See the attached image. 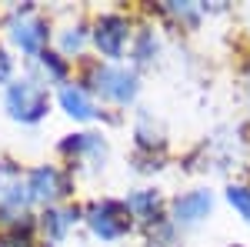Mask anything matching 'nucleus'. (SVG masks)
<instances>
[{
    "label": "nucleus",
    "instance_id": "obj_5",
    "mask_svg": "<svg viewBox=\"0 0 250 247\" xmlns=\"http://www.w3.org/2000/svg\"><path fill=\"white\" fill-rule=\"evenodd\" d=\"M210 190H190V194H184V197H177V204H173V221L177 224H197V221H204L207 214H210Z\"/></svg>",
    "mask_w": 250,
    "mask_h": 247
},
{
    "label": "nucleus",
    "instance_id": "obj_6",
    "mask_svg": "<svg viewBox=\"0 0 250 247\" xmlns=\"http://www.w3.org/2000/svg\"><path fill=\"white\" fill-rule=\"evenodd\" d=\"M14 40L20 44V50H27V54H37L40 44L47 40V27H43V20H37L30 10L23 14V17L14 20Z\"/></svg>",
    "mask_w": 250,
    "mask_h": 247
},
{
    "label": "nucleus",
    "instance_id": "obj_2",
    "mask_svg": "<svg viewBox=\"0 0 250 247\" xmlns=\"http://www.w3.org/2000/svg\"><path fill=\"white\" fill-rule=\"evenodd\" d=\"M90 227L94 234H100L104 241H114L120 234H127L130 227V210L127 204H117V201H104L90 210Z\"/></svg>",
    "mask_w": 250,
    "mask_h": 247
},
{
    "label": "nucleus",
    "instance_id": "obj_7",
    "mask_svg": "<svg viewBox=\"0 0 250 247\" xmlns=\"http://www.w3.org/2000/svg\"><path fill=\"white\" fill-rule=\"evenodd\" d=\"M27 190H30V197L50 201V197L63 194V184H60V174L54 167H37V171L30 174V180H27Z\"/></svg>",
    "mask_w": 250,
    "mask_h": 247
},
{
    "label": "nucleus",
    "instance_id": "obj_3",
    "mask_svg": "<svg viewBox=\"0 0 250 247\" xmlns=\"http://www.w3.org/2000/svg\"><path fill=\"white\" fill-rule=\"evenodd\" d=\"M97 90L104 97H110V100H117V104H127L137 94V80L134 74H127L120 67H104V70H97Z\"/></svg>",
    "mask_w": 250,
    "mask_h": 247
},
{
    "label": "nucleus",
    "instance_id": "obj_1",
    "mask_svg": "<svg viewBox=\"0 0 250 247\" xmlns=\"http://www.w3.org/2000/svg\"><path fill=\"white\" fill-rule=\"evenodd\" d=\"M7 107L17 120H40L47 114V90L37 80H20L7 94Z\"/></svg>",
    "mask_w": 250,
    "mask_h": 247
},
{
    "label": "nucleus",
    "instance_id": "obj_12",
    "mask_svg": "<svg viewBox=\"0 0 250 247\" xmlns=\"http://www.w3.org/2000/svg\"><path fill=\"white\" fill-rule=\"evenodd\" d=\"M43 57V70H50L54 77H63V64L57 60V54H40Z\"/></svg>",
    "mask_w": 250,
    "mask_h": 247
},
{
    "label": "nucleus",
    "instance_id": "obj_11",
    "mask_svg": "<svg viewBox=\"0 0 250 247\" xmlns=\"http://www.w3.org/2000/svg\"><path fill=\"white\" fill-rule=\"evenodd\" d=\"M74 221V210H67V214H60V210H50L47 217H43V227H50V237H63V230L67 224Z\"/></svg>",
    "mask_w": 250,
    "mask_h": 247
},
{
    "label": "nucleus",
    "instance_id": "obj_14",
    "mask_svg": "<svg viewBox=\"0 0 250 247\" xmlns=\"http://www.w3.org/2000/svg\"><path fill=\"white\" fill-rule=\"evenodd\" d=\"M7 77H10V57L0 50V80H7Z\"/></svg>",
    "mask_w": 250,
    "mask_h": 247
},
{
    "label": "nucleus",
    "instance_id": "obj_9",
    "mask_svg": "<svg viewBox=\"0 0 250 247\" xmlns=\"http://www.w3.org/2000/svg\"><path fill=\"white\" fill-rule=\"evenodd\" d=\"M127 210L134 217H144V221H157V210H160V201H157L154 190H137L134 197L127 201Z\"/></svg>",
    "mask_w": 250,
    "mask_h": 247
},
{
    "label": "nucleus",
    "instance_id": "obj_15",
    "mask_svg": "<svg viewBox=\"0 0 250 247\" xmlns=\"http://www.w3.org/2000/svg\"><path fill=\"white\" fill-rule=\"evenodd\" d=\"M0 247H30L23 237H7V241H0Z\"/></svg>",
    "mask_w": 250,
    "mask_h": 247
},
{
    "label": "nucleus",
    "instance_id": "obj_4",
    "mask_svg": "<svg viewBox=\"0 0 250 247\" xmlns=\"http://www.w3.org/2000/svg\"><path fill=\"white\" fill-rule=\"evenodd\" d=\"M127 34H130V30H127V20L110 14V17H100L94 40L107 57H120V54H124V44H127Z\"/></svg>",
    "mask_w": 250,
    "mask_h": 247
},
{
    "label": "nucleus",
    "instance_id": "obj_13",
    "mask_svg": "<svg viewBox=\"0 0 250 247\" xmlns=\"http://www.w3.org/2000/svg\"><path fill=\"white\" fill-rule=\"evenodd\" d=\"M80 44H83V34H80V30H74V34L63 37V47H67V50H77Z\"/></svg>",
    "mask_w": 250,
    "mask_h": 247
},
{
    "label": "nucleus",
    "instance_id": "obj_10",
    "mask_svg": "<svg viewBox=\"0 0 250 247\" xmlns=\"http://www.w3.org/2000/svg\"><path fill=\"white\" fill-rule=\"evenodd\" d=\"M227 201L244 221H250V187H227Z\"/></svg>",
    "mask_w": 250,
    "mask_h": 247
},
{
    "label": "nucleus",
    "instance_id": "obj_8",
    "mask_svg": "<svg viewBox=\"0 0 250 247\" xmlns=\"http://www.w3.org/2000/svg\"><path fill=\"white\" fill-rule=\"evenodd\" d=\"M60 104L67 107L70 117H80V120L94 117V104L87 100V94H83L80 87H63V90H60Z\"/></svg>",
    "mask_w": 250,
    "mask_h": 247
}]
</instances>
